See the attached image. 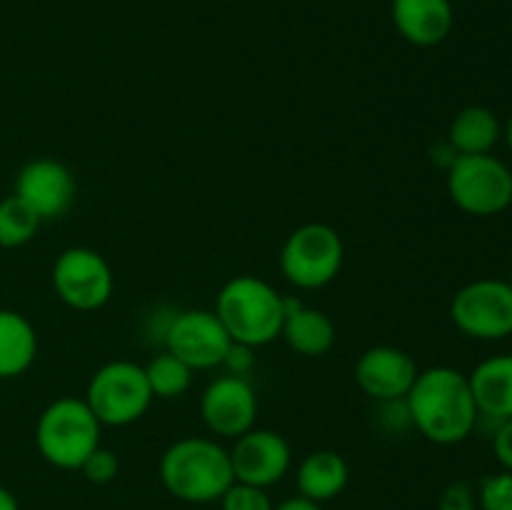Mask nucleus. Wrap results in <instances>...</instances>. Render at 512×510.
Segmentation results:
<instances>
[{
  "mask_svg": "<svg viewBox=\"0 0 512 510\" xmlns=\"http://www.w3.org/2000/svg\"><path fill=\"white\" fill-rule=\"evenodd\" d=\"M438 510H478V493L468 480H453L440 493Z\"/></svg>",
  "mask_w": 512,
  "mask_h": 510,
  "instance_id": "nucleus-26",
  "label": "nucleus"
},
{
  "mask_svg": "<svg viewBox=\"0 0 512 510\" xmlns=\"http://www.w3.org/2000/svg\"><path fill=\"white\" fill-rule=\"evenodd\" d=\"M493 453L495 458H498V463L503 465V470H510L512 473V418L503 420V423L495 428Z\"/></svg>",
  "mask_w": 512,
  "mask_h": 510,
  "instance_id": "nucleus-28",
  "label": "nucleus"
},
{
  "mask_svg": "<svg viewBox=\"0 0 512 510\" xmlns=\"http://www.w3.org/2000/svg\"><path fill=\"white\" fill-rule=\"evenodd\" d=\"M43 220L18 198L0 200V248H23L38 235Z\"/></svg>",
  "mask_w": 512,
  "mask_h": 510,
  "instance_id": "nucleus-22",
  "label": "nucleus"
},
{
  "mask_svg": "<svg viewBox=\"0 0 512 510\" xmlns=\"http://www.w3.org/2000/svg\"><path fill=\"white\" fill-rule=\"evenodd\" d=\"M475 493H478L480 510H512V473L500 470V473L485 475Z\"/></svg>",
  "mask_w": 512,
  "mask_h": 510,
  "instance_id": "nucleus-23",
  "label": "nucleus"
},
{
  "mask_svg": "<svg viewBox=\"0 0 512 510\" xmlns=\"http://www.w3.org/2000/svg\"><path fill=\"white\" fill-rule=\"evenodd\" d=\"M215 315L233 343L263 348L280 338L285 298L258 275H235L220 288Z\"/></svg>",
  "mask_w": 512,
  "mask_h": 510,
  "instance_id": "nucleus-3",
  "label": "nucleus"
},
{
  "mask_svg": "<svg viewBox=\"0 0 512 510\" xmlns=\"http://www.w3.org/2000/svg\"><path fill=\"white\" fill-rule=\"evenodd\" d=\"M38 355V333L23 313L0 308V380L23 375Z\"/></svg>",
  "mask_w": 512,
  "mask_h": 510,
  "instance_id": "nucleus-19",
  "label": "nucleus"
},
{
  "mask_svg": "<svg viewBox=\"0 0 512 510\" xmlns=\"http://www.w3.org/2000/svg\"><path fill=\"white\" fill-rule=\"evenodd\" d=\"M445 173L450 200L463 213L493 218L512 205V170L493 153L458 155Z\"/></svg>",
  "mask_w": 512,
  "mask_h": 510,
  "instance_id": "nucleus-7",
  "label": "nucleus"
},
{
  "mask_svg": "<svg viewBox=\"0 0 512 510\" xmlns=\"http://www.w3.org/2000/svg\"><path fill=\"white\" fill-rule=\"evenodd\" d=\"M345 260L343 238L325 223H305L280 248V273L293 288L320 290L340 275Z\"/></svg>",
  "mask_w": 512,
  "mask_h": 510,
  "instance_id": "nucleus-6",
  "label": "nucleus"
},
{
  "mask_svg": "<svg viewBox=\"0 0 512 510\" xmlns=\"http://www.w3.org/2000/svg\"><path fill=\"white\" fill-rule=\"evenodd\" d=\"M75 185L73 173L65 163L53 158L28 160L15 175V193L40 220H58L73 208Z\"/></svg>",
  "mask_w": 512,
  "mask_h": 510,
  "instance_id": "nucleus-12",
  "label": "nucleus"
},
{
  "mask_svg": "<svg viewBox=\"0 0 512 510\" xmlns=\"http://www.w3.org/2000/svg\"><path fill=\"white\" fill-rule=\"evenodd\" d=\"M395 30L415 48H433L450 35L455 23L450 0H393Z\"/></svg>",
  "mask_w": 512,
  "mask_h": 510,
  "instance_id": "nucleus-15",
  "label": "nucleus"
},
{
  "mask_svg": "<svg viewBox=\"0 0 512 510\" xmlns=\"http://www.w3.org/2000/svg\"><path fill=\"white\" fill-rule=\"evenodd\" d=\"M420 368L413 355L395 345H375L368 348L355 363V383L375 403L403 400L413 388Z\"/></svg>",
  "mask_w": 512,
  "mask_h": 510,
  "instance_id": "nucleus-14",
  "label": "nucleus"
},
{
  "mask_svg": "<svg viewBox=\"0 0 512 510\" xmlns=\"http://www.w3.org/2000/svg\"><path fill=\"white\" fill-rule=\"evenodd\" d=\"M200 415L210 433L235 440L255 428L258 395L248 378L225 373L205 385L200 395Z\"/></svg>",
  "mask_w": 512,
  "mask_h": 510,
  "instance_id": "nucleus-11",
  "label": "nucleus"
},
{
  "mask_svg": "<svg viewBox=\"0 0 512 510\" xmlns=\"http://www.w3.org/2000/svg\"><path fill=\"white\" fill-rule=\"evenodd\" d=\"M450 320L473 340L512 335V288L508 280L480 278L463 285L450 303Z\"/></svg>",
  "mask_w": 512,
  "mask_h": 510,
  "instance_id": "nucleus-8",
  "label": "nucleus"
},
{
  "mask_svg": "<svg viewBox=\"0 0 512 510\" xmlns=\"http://www.w3.org/2000/svg\"><path fill=\"white\" fill-rule=\"evenodd\" d=\"M275 510H323L320 503H313V500L303 498V495H295V498L283 500V503L275 505Z\"/></svg>",
  "mask_w": 512,
  "mask_h": 510,
  "instance_id": "nucleus-30",
  "label": "nucleus"
},
{
  "mask_svg": "<svg viewBox=\"0 0 512 510\" xmlns=\"http://www.w3.org/2000/svg\"><path fill=\"white\" fill-rule=\"evenodd\" d=\"M508 283H510V288H512V270H510V278H508Z\"/></svg>",
  "mask_w": 512,
  "mask_h": 510,
  "instance_id": "nucleus-33",
  "label": "nucleus"
},
{
  "mask_svg": "<svg viewBox=\"0 0 512 510\" xmlns=\"http://www.w3.org/2000/svg\"><path fill=\"white\" fill-rule=\"evenodd\" d=\"M230 463L238 483L270 488L288 475L293 453L290 445L278 430L250 428L240 438H235L230 448Z\"/></svg>",
  "mask_w": 512,
  "mask_h": 510,
  "instance_id": "nucleus-13",
  "label": "nucleus"
},
{
  "mask_svg": "<svg viewBox=\"0 0 512 510\" xmlns=\"http://www.w3.org/2000/svg\"><path fill=\"white\" fill-rule=\"evenodd\" d=\"M430 160H433L435 165H440L443 170H448L450 165L458 160V150H455L453 145H450V140L445 138V140H440V143H435L433 148H430Z\"/></svg>",
  "mask_w": 512,
  "mask_h": 510,
  "instance_id": "nucleus-29",
  "label": "nucleus"
},
{
  "mask_svg": "<svg viewBox=\"0 0 512 510\" xmlns=\"http://www.w3.org/2000/svg\"><path fill=\"white\" fill-rule=\"evenodd\" d=\"M280 338L288 343L293 353L303 358H320L330 353L338 338L335 323L318 308H310L298 298H285V315Z\"/></svg>",
  "mask_w": 512,
  "mask_h": 510,
  "instance_id": "nucleus-16",
  "label": "nucleus"
},
{
  "mask_svg": "<svg viewBox=\"0 0 512 510\" xmlns=\"http://www.w3.org/2000/svg\"><path fill=\"white\" fill-rule=\"evenodd\" d=\"M143 368L150 393H153V398L160 400H173L188 393L195 373L190 365H185L178 355L168 353V350H160L158 355H153Z\"/></svg>",
  "mask_w": 512,
  "mask_h": 510,
  "instance_id": "nucleus-21",
  "label": "nucleus"
},
{
  "mask_svg": "<svg viewBox=\"0 0 512 510\" xmlns=\"http://www.w3.org/2000/svg\"><path fill=\"white\" fill-rule=\"evenodd\" d=\"M100 420L83 398L63 395L45 405L35 423V448L53 468L80 470L100 445Z\"/></svg>",
  "mask_w": 512,
  "mask_h": 510,
  "instance_id": "nucleus-4",
  "label": "nucleus"
},
{
  "mask_svg": "<svg viewBox=\"0 0 512 510\" xmlns=\"http://www.w3.org/2000/svg\"><path fill=\"white\" fill-rule=\"evenodd\" d=\"M503 138H505V143H508V148L512 153V115L508 118V123L503 125Z\"/></svg>",
  "mask_w": 512,
  "mask_h": 510,
  "instance_id": "nucleus-32",
  "label": "nucleus"
},
{
  "mask_svg": "<svg viewBox=\"0 0 512 510\" xmlns=\"http://www.w3.org/2000/svg\"><path fill=\"white\" fill-rule=\"evenodd\" d=\"M468 380L480 413L478 423L490 420L498 428L503 420L512 418V353L485 358L475 365Z\"/></svg>",
  "mask_w": 512,
  "mask_h": 510,
  "instance_id": "nucleus-17",
  "label": "nucleus"
},
{
  "mask_svg": "<svg viewBox=\"0 0 512 510\" xmlns=\"http://www.w3.org/2000/svg\"><path fill=\"white\" fill-rule=\"evenodd\" d=\"M503 138V123L485 105H468L453 118L448 128V140L458 155L493 153Z\"/></svg>",
  "mask_w": 512,
  "mask_h": 510,
  "instance_id": "nucleus-20",
  "label": "nucleus"
},
{
  "mask_svg": "<svg viewBox=\"0 0 512 510\" xmlns=\"http://www.w3.org/2000/svg\"><path fill=\"white\" fill-rule=\"evenodd\" d=\"M348 480V460L335 450H315V453L305 455L298 465V473H295L298 495L313 500V503L338 498L348 488Z\"/></svg>",
  "mask_w": 512,
  "mask_h": 510,
  "instance_id": "nucleus-18",
  "label": "nucleus"
},
{
  "mask_svg": "<svg viewBox=\"0 0 512 510\" xmlns=\"http://www.w3.org/2000/svg\"><path fill=\"white\" fill-rule=\"evenodd\" d=\"M158 473L165 490L185 503H215L235 483L230 450L203 435L170 443L160 458Z\"/></svg>",
  "mask_w": 512,
  "mask_h": 510,
  "instance_id": "nucleus-2",
  "label": "nucleus"
},
{
  "mask_svg": "<svg viewBox=\"0 0 512 510\" xmlns=\"http://www.w3.org/2000/svg\"><path fill=\"white\" fill-rule=\"evenodd\" d=\"M253 365H255V348H250V345H240V343L230 345L228 355H225V360H223V368L228 370L230 375L248 378V373L253 370Z\"/></svg>",
  "mask_w": 512,
  "mask_h": 510,
  "instance_id": "nucleus-27",
  "label": "nucleus"
},
{
  "mask_svg": "<svg viewBox=\"0 0 512 510\" xmlns=\"http://www.w3.org/2000/svg\"><path fill=\"white\" fill-rule=\"evenodd\" d=\"M0 510H20L18 498L5 485H0Z\"/></svg>",
  "mask_w": 512,
  "mask_h": 510,
  "instance_id": "nucleus-31",
  "label": "nucleus"
},
{
  "mask_svg": "<svg viewBox=\"0 0 512 510\" xmlns=\"http://www.w3.org/2000/svg\"><path fill=\"white\" fill-rule=\"evenodd\" d=\"M118 470H120L118 455H115L110 448H103V445H98V448L85 458V463L80 465V473L85 475V480H90V483L95 485H105L110 483V480H115Z\"/></svg>",
  "mask_w": 512,
  "mask_h": 510,
  "instance_id": "nucleus-25",
  "label": "nucleus"
},
{
  "mask_svg": "<svg viewBox=\"0 0 512 510\" xmlns=\"http://www.w3.org/2000/svg\"><path fill=\"white\" fill-rule=\"evenodd\" d=\"M230 340L215 310H175L163 335V350L178 355L193 370L220 368L228 355Z\"/></svg>",
  "mask_w": 512,
  "mask_h": 510,
  "instance_id": "nucleus-10",
  "label": "nucleus"
},
{
  "mask_svg": "<svg viewBox=\"0 0 512 510\" xmlns=\"http://www.w3.org/2000/svg\"><path fill=\"white\" fill-rule=\"evenodd\" d=\"M220 510H275L268 488L238 483L235 480L220 498Z\"/></svg>",
  "mask_w": 512,
  "mask_h": 510,
  "instance_id": "nucleus-24",
  "label": "nucleus"
},
{
  "mask_svg": "<svg viewBox=\"0 0 512 510\" xmlns=\"http://www.w3.org/2000/svg\"><path fill=\"white\" fill-rule=\"evenodd\" d=\"M410 425L435 445H458L478 428V405L468 375L450 365L420 370L405 395Z\"/></svg>",
  "mask_w": 512,
  "mask_h": 510,
  "instance_id": "nucleus-1",
  "label": "nucleus"
},
{
  "mask_svg": "<svg viewBox=\"0 0 512 510\" xmlns=\"http://www.w3.org/2000/svg\"><path fill=\"white\" fill-rule=\"evenodd\" d=\"M53 288L68 308L78 313H93L113 298L115 275L98 250L73 245L55 258Z\"/></svg>",
  "mask_w": 512,
  "mask_h": 510,
  "instance_id": "nucleus-9",
  "label": "nucleus"
},
{
  "mask_svg": "<svg viewBox=\"0 0 512 510\" xmlns=\"http://www.w3.org/2000/svg\"><path fill=\"white\" fill-rule=\"evenodd\" d=\"M83 400L100 425L123 428L143 418L155 398L143 365L133 360H110L90 375Z\"/></svg>",
  "mask_w": 512,
  "mask_h": 510,
  "instance_id": "nucleus-5",
  "label": "nucleus"
}]
</instances>
